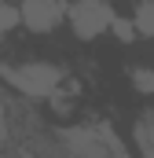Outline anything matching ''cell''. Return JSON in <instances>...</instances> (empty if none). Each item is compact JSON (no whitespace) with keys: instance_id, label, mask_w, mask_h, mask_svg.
<instances>
[{"instance_id":"obj_4","label":"cell","mask_w":154,"mask_h":158,"mask_svg":"<svg viewBox=\"0 0 154 158\" xmlns=\"http://www.w3.org/2000/svg\"><path fill=\"white\" fill-rule=\"evenodd\" d=\"M18 11H22V22H26L33 33H48V30H55L59 19L66 15L63 0H22Z\"/></svg>"},{"instance_id":"obj_6","label":"cell","mask_w":154,"mask_h":158,"mask_svg":"<svg viewBox=\"0 0 154 158\" xmlns=\"http://www.w3.org/2000/svg\"><path fill=\"white\" fill-rule=\"evenodd\" d=\"M136 147L143 155H154V118H143L136 125Z\"/></svg>"},{"instance_id":"obj_9","label":"cell","mask_w":154,"mask_h":158,"mask_svg":"<svg viewBox=\"0 0 154 158\" xmlns=\"http://www.w3.org/2000/svg\"><path fill=\"white\" fill-rule=\"evenodd\" d=\"M110 30H114L121 40H132V30H136V22H121V19H114V26H110Z\"/></svg>"},{"instance_id":"obj_2","label":"cell","mask_w":154,"mask_h":158,"mask_svg":"<svg viewBox=\"0 0 154 158\" xmlns=\"http://www.w3.org/2000/svg\"><path fill=\"white\" fill-rule=\"evenodd\" d=\"M66 15H70L74 33L84 37V40L99 37V33H107V30L114 26V7H110V0H74V4L66 7Z\"/></svg>"},{"instance_id":"obj_7","label":"cell","mask_w":154,"mask_h":158,"mask_svg":"<svg viewBox=\"0 0 154 158\" xmlns=\"http://www.w3.org/2000/svg\"><path fill=\"white\" fill-rule=\"evenodd\" d=\"M22 22V11L11 4V0H0V33H7V30H15Z\"/></svg>"},{"instance_id":"obj_8","label":"cell","mask_w":154,"mask_h":158,"mask_svg":"<svg viewBox=\"0 0 154 158\" xmlns=\"http://www.w3.org/2000/svg\"><path fill=\"white\" fill-rule=\"evenodd\" d=\"M132 85H136L140 92H154V70H147V66L132 70Z\"/></svg>"},{"instance_id":"obj_5","label":"cell","mask_w":154,"mask_h":158,"mask_svg":"<svg viewBox=\"0 0 154 158\" xmlns=\"http://www.w3.org/2000/svg\"><path fill=\"white\" fill-rule=\"evenodd\" d=\"M132 22H136V30H140V33L154 37V0H140V4H136Z\"/></svg>"},{"instance_id":"obj_1","label":"cell","mask_w":154,"mask_h":158,"mask_svg":"<svg viewBox=\"0 0 154 158\" xmlns=\"http://www.w3.org/2000/svg\"><path fill=\"white\" fill-rule=\"evenodd\" d=\"M4 81L11 88H18L22 96H33V99H48L55 96L59 81H63V70L51 66V63H18V66H0Z\"/></svg>"},{"instance_id":"obj_3","label":"cell","mask_w":154,"mask_h":158,"mask_svg":"<svg viewBox=\"0 0 154 158\" xmlns=\"http://www.w3.org/2000/svg\"><path fill=\"white\" fill-rule=\"evenodd\" d=\"M66 147L77 155H125V143L114 140L110 129H74L66 136Z\"/></svg>"}]
</instances>
